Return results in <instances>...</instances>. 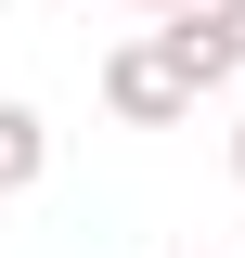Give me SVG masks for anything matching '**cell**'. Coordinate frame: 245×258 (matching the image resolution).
Returning a JSON list of instances; mask_svg holds the SVG:
<instances>
[{
    "instance_id": "6da1fadb",
    "label": "cell",
    "mask_w": 245,
    "mask_h": 258,
    "mask_svg": "<svg viewBox=\"0 0 245 258\" xmlns=\"http://www.w3.org/2000/svg\"><path fill=\"white\" fill-rule=\"evenodd\" d=\"M103 116H116V129H181L194 91L168 78V52H155V39H116V52H103Z\"/></svg>"
},
{
    "instance_id": "7a4b0ae2",
    "label": "cell",
    "mask_w": 245,
    "mask_h": 258,
    "mask_svg": "<svg viewBox=\"0 0 245 258\" xmlns=\"http://www.w3.org/2000/svg\"><path fill=\"white\" fill-rule=\"evenodd\" d=\"M142 39H155V52H168V78H181L194 103H207V91H232V78H245V52H232V26H219L207 0H181V13H155Z\"/></svg>"
},
{
    "instance_id": "3957f363",
    "label": "cell",
    "mask_w": 245,
    "mask_h": 258,
    "mask_svg": "<svg viewBox=\"0 0 245 258\" xmlns=\"http://www.w3.org/2000/svg\"><path fill=\"white\" fill-rule=\"evenodd\" d=\"M39 181H52V116L39 103H0V207L39 194Z\"/></svg>"
},
{
    "instance_id": "277c9868",
    "label": "cell",
    "mask_w": 245,
    "mask_h": 258,
    "mask_svg": "<svg viewBox=\"0 0 245 258\" xmlns=\"http://www.w3.org/2000/svg\"><path fill=\"white\" fill-rule=\"evenodd\" d=\"M207 13H219V26H232V52H245V0H207Z\"/></svg>"
},
{
    "instance_id": "5b68a950",
    "label": "cell",
    "mask_w": 245,
    "mask_h": 258,
    "mask_svg": "<svg viewBox=\"0 0 245 258\" xmlns=\"http://www.w3.org/2000/svg\"><path fill=\"white\" fill-rule=\"evenodd\" d=\"M232 181H245V116H232Z\"/></svg>"
},
{
    "instance_id": "8992f818",
    "label": "cell",
    "mask_w": 245,
    "mask_h": 258,
    "mask_svg": "<svg viewBox=\"0 0 245 258\" xmlns=\"http://www.w3.org/2000/svg\"><path fill=\"white\" fill-rule=\"evenodd\" d=\"M129 13H181V0H129Z\"/></svg>"
},
{
    "instance_id": "52a82bcc",
    "label": "cell",
    "mask_w": 245,
    "mask_h": 258,
    "mask_svg": "<svg viewBox=\"0 0 245 258\" xmlns=\"http://www.w3.org/2000/svg\"><path fill=\"white\" fill-rule=\"evenodd\" d=\"M181 258H219V245H181Z\"/></svg>"
},
{
    "instance_id": "ba28073f",
    "label": "cell",
    "mask_w": 245,
    "mask_h": 258,
    "mask_svg": "<svg viewBox=\"0 0 245 258\" xmlns=\"http://www.w3.org/2000/svg\"><path fill=\"white\" fill-rule=\"evenodd\" d=\"M232 258H245V245H232Z\"/></svg>"
}]
</instances>
